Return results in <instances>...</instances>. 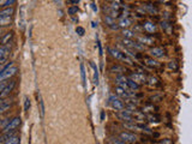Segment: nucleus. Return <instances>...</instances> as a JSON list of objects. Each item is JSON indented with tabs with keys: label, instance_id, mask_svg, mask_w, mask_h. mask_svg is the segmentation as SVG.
Wrapping results in <instances>:
<instances>
[{
	"label": "nucleus",
	"instance_id": "f257e3e1",
	"mask_svg": "<svg viewBox=\"0 0 192 144\" xmlns=\"http://www.w3.org/2000/svg\"><path fill=\"white\" fill-rule=\"evenodd\" d=\"M108 52H109V54H111L113 58H115L117 60L123 61V63H126L128 65H134V63L132 61V59H130L127 55H125L120 49L113 48V47H108Z\"/></svg>",
	"mask_w": 192,
	"mask_h": 144
},
{
	"label": "nucleus",
	"instance_id": "f03ea898",
	"mask_svg": "<svg viewBox=\"0 0 192 144\" xmlns=\"http://www.w3.org/2000/svg\"><path fill=\"white\" fill-rule=\"evenodd\" d=\"M17 71H18V69H17L16 66H13L12 63H10V64L2 70V72L0 73V83L4 82V80H6V79H8V78L12 77V76H15V74L17 73Z\"/></svg>",
	"mask_w": 192,
	"mask_h": 144
},
{
	"label": "nucleus",
	"instance_id": "7ed1b4c3",
	"mask_svg": "<svg viewBox=\"0 0 192 144\" xmlns=\"http://www.w3.org/2000/svg\"><path fill=\"white\" fill-rule=\"evenodd\" d=\"M117 116L120 120H123L124 123H134L136 121L134 120V112H132L130 109H125V108L123 110H119L117 113Z\"/></svg>",
	"mask_w": 192,
	"mask_h": 144
},
{
	"label": "nucleus",
	"instance_id": "20e7f679",
	"mask_svg": "<svg viewBox=\"0 0 192 144\" xmlns=\"http://www.w3.org/2000/svg\"><path fill=\"white\" fill-rule=\"evenodd\" d=\"M121 42L126 48H130L131 51H144V46L139 42H134V41L128 40V38H123Z\"/></svg>",
	"mask_w": 192,
	"mask_h": 144
},
{
	"label": "nucleus",
	"instance_id": "39448f33",
	"mask_svg": "<svg viewBox=\"0 0 192 144\" xmlns=\"http://www.w3.org/2000/svg\"><path fill=\"white\" fill-rule=\"evenodd\" d=\"M21 123H22V120H21V118H13L12 120H10L8 123H7V125L4 127V133H6V132H12V131H15L19 125H21Z\"/></svg>",
	"mask_w": 192,
	"mask_h": 144
},
{
	"label": "nucleus",
	"instance_id": "423d86ee",
	"mask_svg": "<svg viewBox=\"0 0 192 144\" xmlns=\"http://www.w3.org/2000/svg\"><path fill=\"white\" fill-rule=\"evenodd\" d=\"M109 102L112 105V107L114 108L115 110H123L125 108V105L123 102V100L115 95H109Z\"/></svg>",
	"mask_w": 192,
	"mask_h": 144
},
{
	"label": "nucleus",
	"instance_id": "0eeeda50",
	"mask_svg": "<svg viewBox=\"0 0 192 144\" xmlns=\"http://www.w3.org/2000/svg\"><path fill=\"white\" fill-rule=\"evenodd\" d=\"M128 78H131L132 80H134V82H136V83H138L139 85H141V84H145V83H148V78H147L143 73H141V72H131Z\"/></svg>",
	"mask_w": 192,
	"mask_h": 144
},
{
	"label": "nucleus",
	"instance_id": "6e6552de",
	"mask_svg": "<svg viewBox=\"0 0 192 144\" xmlns=\"http://www.w3.org/2000/svg\"><path fill=\"white\" fill-rule=\"evenodd\" d=\"M10 51H11L10 44H1L0 46V64H4V61L6 60Z\"/></svg>",
	"mask_w": 192,
	"mask_h": 144
},
{
	"label": "nucleus",
	"instance_id": "1a4fd4ad",
	"mask_svg": "<svg viewBox=\"0 0 192 144\" xmlns=\"http://www.w3.org/2000/svg\"><path fill=\"white\" fill-rule=\"evenodd\" d=\"M120 138L124 142H126V143H133V142L137 141V136L134 133H132V132H121L120 133Z\"/></svg>",
	"mask_w": 192,
	"mask_h": 144
},
{
	"label": "nucleus",
	"instance_id": "9d476101",
	"mask_svg": "<svg viewBox=\"0 0 192 144\" xmlns=\"http://www.w3.org/2000/svg\"><path fill=\"white\" fill-rule=\"evenodd\" d=\"M15 85H16V80H11V82H8L7 83V85L4 88V90H2V93L0 94V99H4V97H6L12 90H13V88H15Z\"/></svg>",
	"mask_w": 192,
	"mask_h": 144
},
{
	"label": "nucleus",
	"instance_id": "9b49d317",
	"mask_svg": "<svg viewBox=\"0 0 192 144\" xmlns=\"http://www.w3.org/2000/svg\"><path fill=\"white\" fill-rule=\"evenodd\" d=\"M149 53H150V55L154 57V58H163V57L166 55L163 48H161V47H154V48H151Z\"/></svg>",
	"mask_w": 192,
	"mask_h": 144
},
{
	"label": "nucleus",
	"instance_id": "f8f14e48",
	"mask_svg": "<svg viewBox=\"0 0 192 144\" xmlns=\"http://www.w3.org/2000/svg\"><path fill=\"white\" fill-rule=\"evenodd\" d=\"M13 12H15L13 7H6V8L1 10V11H0V19H2V18H10V17H12Z\"/></svg>",
	"mask_w": 192,
	"mask_h": 144
},
{
	"label": "nucleus",
	"instance_id": "ddd939ff",
	"mask_svg": "<svg viewBox=\"0 0 192 144\" xmlns=\"http://www.w3.org/2000/svg\"><path fill=\"white\" fill-rule=\"evenodd\" d=\"M142 25L147 33H155L156 31V24L153 22H144Z\"/></svg>",
	"mask_w": 192,
	"mask_h": 144
},
{
	"label": "nucleus",
	"instance_id": "4468645a",
	"mask_svg": "<svg viewBox=\"0 0 192 144\" xmlns=\"http://www.w3.org/2000/svg\"><path fill=\"white\" fill-rule=\"evenodd\" d=\"M138 42H139V43H142L143 46H144V44H149V46H151V44H154V43H155L154 38H153V37H149V36H139V37H138Z\"/></svg>",
	"mask_w": 192,
	"mask_h": 144
},
{
	"label": "nucleus",
	"instance_id": "2eb2a0df",
	"mask_svg": "<svg viewBox=\"0 0 192 144\" xmlns=\"http://www.w3.org/2000/svg\"><path fill=\"white\" fill-rule=\"evenodd\" d=\"M143 60H144V63H145L148 66H150V67H159V66H160V63L156 61L155 59L150 58V57H144Z\"/></svg>",
	"mask_w": 192,
	"mask_h": 144
},
{
	"label": "nucleus",
	"instance_id": "dca6fc26",
	"mask_svg": "<svg viewBox=\"0 0 192 144\" xmlns=\"http://www.w3.org/2000/svg\"><path fill=\"white\" fill-rule=\"evenodd\" d=\"M36 97H37V103H38V106H40L41 118H43V116H45V105H43V100H42V96H41V93H40V91H37Z\"/></svg>",
	"mask_w": 192,
	"mask_h": 144
},
{
	"label": "nucleus",
	"instance_id": "f3484780",
	"mask_svg": "<svg viewBox=\"0 0 192 144\" xmlns=\"http://www.w3.org/2000/svg\"><path fill=\"white\" fill-rule=\"evenodd\" d=\"M115 94L119 96V97H121V99H125V100H128L131 96H130V94H128L126 90H124V89H121V88H119V87H117L115 88Z\"/></svg>",
	"mask_w": 192,
	"mask_h": 144
},
{
	"label": "nucleus",
	"instance_id": "a211bd4d",
	"mask_svg": "<svg viewBox=\"0 0 192 144\" xmlns=\"http://www.w3.org/2000/svg\"><path fill=\"white\" fill-rule=\"evenodd\" d=\"M143 8L145 10V12H149L151 15H157L159 13V10L153 4H145V5H143Z\"/></svg>",
	"mask_w": 192,
	"mask_h": 144
},
{
	"label": "nucleus",
	"instance_id": "6ab92c4d",
	"mask_svg": "<svg viewBox=\"0 0 192 144\" xmlns=\"http://www.w3.org/2000/svg\"><path fill=\"white\" fill-rule=\"evenodd\" d=\"M118 25H119L120 28L126 29V28H128V27L131 25V19H130V18H126V17H121L120 21H119V23H118Z\"/></svg>",
	"mask_w": 192,
	"mask_h": 144
},
{
	"label": "nucleus",
	"instance_id": "aec40b11",
	"mask_svg": "<svg viewBox=\"0 0 192 144\" xmlns=\"http://www.w3.org/2000/svg\"><path fill=\"white\" fill-rule=\"evenodd\" d=\"M126 84H127V87L130 90H138V89H141V85H139L138 83H136L134 80H132L131 78H127Z\"/></svg>",
	"mask_w": 192,
	"mask_h": 144
},
{
	"label": "nucleus",
	"instance_id": "412c9836",
	"mask_svg": "<svg viewBox=\"0 0 192 144\" xmlns=\"http://www.w3.org/2000/svg\"><path fill=\"white\" fill-rule=\"evenodd\" d=\"M24 11H25V7L22 6V7H21V22H19V24H18L21 30H24V28H25V22H24L25 15H24Z\"/></svg>",
	"mask_w": 192,
	"mask_h": 144
},
{
	"label": "nucleus",
	"instance_id": "4be33fe9",
	"mask_svg": "<svg viewBox=\"0 0 192 144\" xmlns=\"http://www.w3.org/2000/svg\"><path fill=\"white\" fill-rule=\"evenodd\" d=\"M4 144H21V138H19V136L13 135L8 139H6V142Z\"/></svg>",
	"mask_w": 192,
	"mask_h": 144
},
{
	"label": "nucleus",
	"instance_id": "5701e85b",
	"mask_svg": "<svg viewBox=\"0 0 192 144\" xmlns=\"http://www.w3.org/2000/svg\"><path fill=\"white\" fill-rule=\"evenodd\" d=\"M10 107H11V102H10L8 100H4V101L0 103V114H2L4 112H6Z\"/></svg>",
	"mask_w": 192,
	"mask_h": 144
},
{
	"label": "nucleus",
	"instance_id": "b1692460",
	"mask_svg": "<svg viewBox=\"0 0 192 144\" xmlns=\"http://www.w3.org/2000/svg\"><path fill=\"white\" fill-rule=\"evenodd\" d=\"M123 36H124V38L132 40V38L136 37V33L132 31V30H130V29H124V30H123Z\"/></svg>",
	"mask_w": 192,
	"mask_h": 144
},
{
	"label": "nucleus",
	"instance_id": "393cba45",
	"mask_svg": "<svg viewBox=\"0 0 192 144\" xmlns=\"http://www.w3.org/2000/svg\"><path fill=\"white\" fill-rule=\"evenodd\" d=\"M90 66L94 70V83H95L96 85H98V69H97V66L93 61H90Z\"/></svg>",
	"mask_w": 192,
	"mask_h": 144
},
{
	"label": "nucleus",
	"instance_id": "a878e982",
	"mask_svg": "<svg viewBox=\"0 0 192 144\" xmlns=\"http://www.w3.org/2000/svg\"><path fill=\"white\" fill-rule=\"evenodd\" d=\"M81 77H82V84L84 89H87V78H85V67L83 64H81Z\"/></svg>",
	"mask_w": 192,
	"mask_h": 144
},
{
	"label": "nucleus",
	"instance_id": "bb28decb",
	"mask_svg": "<svg viewBox=\"0 0 192 144\" xmlns=\"http://www.w3.org/2000/svg\"><path fill=\"white\" fill-rule=\"evenodd\" d=\"M12 37H13V33H7L6 35L1 38V44H8L10 41L12 40Z\"/></svg>",
	"mask_w": 192,
	"mask_h": 144
},
{
	"label": "nucleus",
	"instance_id": "cd10ccee",
	"mask_svg": "<svg viewBox=\"0 0 192 144\" xmlns=\"http://www.w3.org/2000/svg\"><path fill=\"white\" fill-rule=\"evenodd\" d=\"M161 27L164 29V31L167 33V34H172V24H169L168 22H166V21H163L162 23H161Z\"/></svg>",
	"mask_w": 192,
	"mask_h": 144
},
{
	"label": "nucleus",
	"instance_id": "c85d7f7f",
	"mask_svg": "<svg viewBox=\"0 0 192 144\" xmlns=\"http://www.w3.org/2000/svg\"><path fill=\"white\" fill-rule=\"evenodd\" d=\"M168 67H169V70H172V71H178V70H179V65H178V63H177L175 60L169 61V63H168Z\"/></svg>",
	"mask_w": 192,
	"mask_h": 144
},
{
	"label": "nucleus",
	"instance_id": "c756f323",
	"mask_svg": "<svg viewBox=\"0 0 192 144\" xmlns=\"http://www.w3.org/2000/svg\"><path fill=\"white\" fill-rule=\"evenodd\" d=\"M148 83H149L151 87H156V85H159V78H157V77H154V76H151V77H149V78H148Z\"/></svg>",
	"mask_w": 192,
	"mask_h": 144
},
{
	"label": "nucleus",
	"instance_id": "7c9ffc66",
	"mask_svg": "<svg viewBox=\"0 0 192 144\" xmlns=\"http://www.w3.org/2000/svg\"><path fill=\"white\" fill-rule=\"evenodd\" d=\"M67 12H68V15H71V16H73V15H76V13L78 12V6H77V5H73V6H71V7H68V10H67Z\"/></svg>",
	"mask_w": 192,
	"mask_h": 144
},
{
	"label": "nucleus",
	"instance_id": "2f4dec72",
	"mask_svg": "<svg viewBox=\"0 0 192 144\" xmlns=\"http://www.w3.org/2000/svg\"><path fill=\"white\" fill-rule=\"evenodd\" d=\"M157 108L155 107V106H153V105H149V106H144L143 107V113L144 112H147V113H150V112H155Z\"/></svg>",
	"mask_w": 192,
	"mask_h": 144
},
{
	"label": "nucleus",
	"instance_id": "473e14b6",
	"mask_svg": "<svg viewBox=\"0 0 192 144\" xmlns=\"http://www.w3.org/2000/svg\"><path fill=\"white\" fill-rule=\"evenodd\" d=\"M31 106V102H30V99L27 96L25 99H24V112H28L29 110V108Z\"/></svg>",
	"mask_w": 192,
	"mask_h": 144
},
{
	"label": "nucleus",
	"instance_id": "72a5a7b5",
	"mask_svg": "<svg viewBox=\"0 0 192 144\" xmlns=\"http://www.w3.org/2000/svg\"><path fill=\"white\" fill-rule=\"evenodd\" d=\"M147 120H149V121H151V123H154V121L157 123V121H160V116L151 114V115H148V116H147Z\"/></svg>",
	"mask_w": 192,
	"mask_h": 144
},
{
	"label": "nucleus",
	"instance_id": "f704fd0d",
	"mask_svg": "<svg viewBox=\"0 0 192 144\" xmlns=\"http://www.w3.org/2000/svg\"><path fill=\"white\" fill-rule=\"evenodd\" d=\"M11 21H12V18H11V17H10V18H2V19H0V27L8 25V24L11 23Z\"/></svg>",
	"mask_w": 192,
	"mask_h": 144
},
{
	"label": "nucleus",
	"instance_id": "c9c22d12",
	"mask_svg": "<svg viewBox=\"0 0 192 144\" xmlns=\"http://www.w3.org/2000/svg\"><path fill=\"white\" fill-rule=\"evenodd\" d=\"M76 33L79 36H83L85 34V29H84L83 27H77V28H76Z\"/></svg>",
	"mask_w": 192,
	"mask_h": 144
},
{
	"label": "nucleus",
	"instance_id": "e433bc0d",
	"mask_svg": "<svg viewBox=\"0 0 192 144\" xmlns=\"http://www.w3.org/2000/svg\"><path fill=\"white\" fill-rule=\"evenodd\" d=\"M15 1H16V0H5V1H4V4H2L1 6H5V7H10L11 5H13V4H15Z\"/></svg>",
	"mask_w": 192,
	"mask_h": 144
},
{
	"label": "nucleus",
	"instance_id": "4c0bfd02",
	"mask_svg": "<svg viewBox=\"0 0 192 144\" xmlns=\"http://www.w3.org/2000/svg\"><path fill=\"white\" fill-rule=\"evenodd\" d=\"M97 47H98V54H100V57H102L103 55V51H102V46H101V42L97 40Z\"/></svg>",
	"mask_w": 192,
	"mask_h": 144
},
{
	"label": "nucleus",
	"instance_id": "58836bf2",
	"mask_svg": "<svg viewBox=\"0 0 192 144\" xmlns=\"http://www.w3.org/2000/svg\"><path fill=\"white\" fill-rule=\"evenodd\" d=\"M6 85H7V82H6V80H4V82L0 83V94L2 93V90H4V88H5Z\"/></svg>",
	"mask_w": 192,
	"mask_h": 144
},
{
	"label": "nucleus",
	"instance_id": "ea45409f",
	"mask_svg": "<svg viewBox=\"0 0 192 144\" xmlns=\"http://www.w3.org/2000/svg\"><path fill=\"white\" fill-rule=\"evenodd\" d=\"M161 144H173V142L170 138H164V139H162Z\"/></svg>",
	"mask_w": 192,
	"mask_h": 144
},
{
	"label": "nucleus",
	"instance_id": "a19ab883",
	"mask_svg": "<svg viewBox=\"0 0 192 144\" xmlns=\"http://www.w3.org/2000/svg\"><path fill=\"white\" fill-rule=\"evenodd\" d=\"M113 142H114V144H126V142H124V141H123L121 138H120V139H118V138H115V139H114Z\"/></svg>",
	"mask_w": 192,
	"mask_h": 144
},
{
	"label": "nucleus",
	"instance_id": "79ce46f5",
	"mask_svg": "<svg viewBox=\"0 0 192 144\" xmlns=\"http://www.w3.org/2000/svg\"><path fill=\"white\" fill-rule=\"evenodd\" d=\"M124 69L123 67H120V66H113L112 69H111V71H123Z\"/></svg>",
	"mask_w": 192,
	"mask_h": 144
},
{
	"label": "nucleus",
	"instance_id": "37998d69",
	"mask_svg": "<svg viewBox=\"0 0 192 144\" xmlns=\"http://www.w3.org/2000/svg\"><path fill=\"white\" fill-rule=\"evenodd\" d=\"M91 8H93V11H94V12L97 11V7H96L95 2H91Z\"/></svg>",
	"mask_w": 192,
	"mask_h": 144
},
{
	"label": "nucleus",
	"instance_id": "c03bdc74",
	"mask_svg": "<svg viewBox=\"0 0 192 144\" xmlns=\"http://www.w3.org/2000/svg\"><path fill=\"white\" fill-rule=\"evenodd\" d=\"M160 2H162V4H169L170 2V0H159Z\"/></svg>",
	"mask_w": 192,
	"mask_h": 144
},
{
	"label": "nucleus",
	"instance_id": "a18cd8bd",
	"mask_svg": "<svg viewBox=\"0 0 192 144\" xmlns=\"http://www.w3.org/2000/svg\"><path fill=\"white\" fill-rule=\"evenodd\" d=\"M104 115H106V114H104V112L102 110V112H101V120H104Z\"/></svg>",
	"mask_w": 192,
	"mask_h": 144
},
{
	"label": "nucleus",
	"instance_id": "49530a36",
	"mask_svg": "<svg viewBox=\"0 0 192 144\" xmlns=\"http://www.w3.org/2000/svg\"><path fill=\"white\" fill-rule=\"evenodd\" d=\"M5 67H6V66H4V64H0V73L2 72V70H4Z\"/></svg>",
	"mask_w": 192,
	"mask_h": 144
},
{
	"label": "nucleus",
	"instance_id": "de8ad7c7",
	"mask_svg": "<svg viewBox=\"0 0 192 144\" xmlns=\"http://www.w3.org/2000/svg\"><path fill=\"white\" fill-rule=\"evenodd\" d=\"M79 1H81V0H71V2H72L73 5H76V4H78Z\"/></svg>",
	"mask_w": 192,
	"mask_h": 144
},
{
	"label": "nucleus",
	"instance_id": "09e8293b",
	"mask_svg": "<svg viewBox=\"0 0 192 144\" xmlns=\"http://www.w3.org/2000/svg\"><path fill=\"white\" fill-rule=\"evenodd\" d=\"M91 27H93V28H96V27H97V23H95V22H91Z\"/></svg>",
	"mask_w": 192,
	"mask_h": 144
},
{
	"label": "nucleus",
	"instance_id": "8fccbe9b",
	"mask_svg": "<svg viewBox=\"0 0 192 144\" xmlns=\"http://www.w3.org/2000/svg\"><path fill=\"white\" fill-rule=\"evenodd\" d=\"M1 33H2V29H1V28H0V35H1Z\"/></svg>",
	"mask_w": 192,
	"mask_h": 144
},
{
	"label": "nucleus",
	"instance_id": "3c124183",
	"mask_svg": "<svg viewBox=\"0 0 192 144\" xmlns=\"http://www.w3.org/2000/svg\"><path fill=\"white\" fill-rule=\"evenodd\" d=\"M2 101H4V100H2V99H0V103H1V102H2Z\"/></svg>",
	"mask_w": 192,
	"mask_h": 144
},
{
	"label": "nucleus",
	"instance_id": "603ef678",
	"mask_svg": "<svg viewBox=\"0 0 192 144\" xmlns=\"http://www.w3.org/2000/svg\"><path fill=\"white\" fill-rule=\"evenodd\" d=\"M107 1H111V0H107Z\"/></svg>",
	"mask_w": 192,
	"mask_h": 144
},
{
	"label": "nucleus",
	"instance_id": "864d4df0",
	"mask_svg": "<svg viewBox=\"0 0 192 144\" xmlns=\"http://www.w3.org/2000/svg\"><path fill=\"white\" fill-rule=\"evenodd\" d=\"M0 123H1V119H0Z\"/></svg>",
	"mask_w": 192,
	"mask_h": 144
},
{
	"label": "nucleus",
	"instance_id": "5fc2aeb1",
	"mask_svg": "<svg viewBox=\"0 0 192 144\" xmlns=\"http://www.w3.org/2000/svg\"><path fill=\"white\" fill-rule=\"evenodd\" d=\"M97 144H100V143H97Z\"/></svg>",
	"mask_w": 192,
	"mask_h": 144
}]
</instances>
